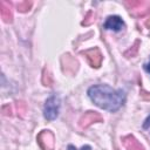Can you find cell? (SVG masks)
Returning a JSON list of instances; mask_svg holds the SVG:
<instances>
[{
  "label": "cell",
  "instance_id": "1",
  "mask_svg": "<svg viewBox=\"0 0 150 150\" xmlns=\"http://www.w3.org/2000/svg\"><path fill=\"white\" fill-rule=\"evenodd\" d=\"M88 96L100 108L109 111L120 109L125 100L122 89H114L107 84H96L88 89Z\"/></svg>",
  "mask_w": 150,
  "mask_h": 150
},
{
  "label": "cell",
  "instance_id": "2",
  "mask_svg": "<svg viewBox=\"0 0 150 150\" xmlns=\"http://www.w3.org/2000/svg\"><path fill=\"white\" fill-rule=\"evenodd\" d=\"M60 110V98L56 95L50 96L47 98L45 107H43V115L48 121H53L57 117Z\"/></svg>",
  "mask_w": 150,
  "mask_h": 150
},
{
  "label": "cell",
  "instance_id": "3",
  "mask_svg": "<svg viewBox=\"0 0 150 150\" xmlns=\"http://www.w3.org/2000/svg\"><path fill=\"white\" fill-rule=\"evenodd\" d=\"M38 143L42 150H54L55 146L54 135L49 130H42L38 135Z\"/></svg>",
  "mask_w": 150,
  "mask_h": 150
},
{
  "label": "cell",
  "instance_id": "4",
  "mask_svg": "<svg viewBox=\"0 0 150 150\" xmlns=\"http://www.w3.org/2000/svg\"><path fill=\"white\" fill-rule=\"evenodd\" d=\"M125 4L130 7V12L135 16H143L150 9V2L148 1H127Z\"/></svg>",
  "mask_w": 150,
  "mask_h": 150
},
{
  "label": "cell",
  "instance_id": "5",
  "mask_svg": "<svg viewBox=\"0 0 150 150\" xmlns=\"http://www.w3.org/2000/svg\"><path fill=\"white\" fill-rule=\"evenodd\" d=\"M82 55H84L89 62V64L94 68H98L102 63V54L100 52L98 48H91V49H88V50H84L81 53Z\"/></svg>",
  "mask_w": 150,
  "mask_h": 150
},
{
  "label": "cell",
  "instance_id": "6",
  "mask_svg": "<svg viewBox=\"0 0 150 150\" xmlns=\"http://www.w3.org/2000/svg\"><path fill=\"white\" fill-rule=\"evenodd\" d=\"M102 121H103V117L100 112H97V111H87L80 118V127L81 128H88L93 123L102 122Z\"/></svg>",
  "mask_w": 150,
  "mask_h": 150
},
{
  "label": "cell",
  "instance_id": "7",
  "mask_svg": "<svg viewBox=\"0 0 150 150\" xmlns=\"http://www.w3.org/2000/svg\"><path fill=\"white\" fill-rule=\"evenodd\" d=\"M61 62H62V69H63L64 73H68V74L76 73L79 63H77V61H76L75 57L70 56L69 54H66V55L62 56Z\"/></svg>",
  "mask_w": 150,
  "mask_h": 150
},
{
  "label": "cell",
  "instance_id": "8",
  "mask_svg": "<svg viewBox=\"0 0 150 150\" xmlns=\"http://www.w3.org/2000/svg\"><path fill=\"white\" fill-rule=\"evenodd\" d=\"M103 27L105 29H111L115 32H120L124 27V21L118 15H110L107 18Z\"/></svg>",
  "mask_w": 150,
  "mask_h": 150
},
{
  "label": "cell",
  "instance_id": "9",
  "mask_svg": "<svg viewBox=\"0 0 150 150\" xmlns=\"http://www.w3.org/2000/svg\"><path fill=\"white\" fill-rule=\"evenodd\" d=\"M123 145L127 150H144V148L141 145V143L131 135L123 137Z\"/></svg>",
  "mask_w": 150,
  "mask_h": 150
},
{
  "label": "cell",
  "instance_id": "10",
  "mask_svg": "<svg viewBox=\"0 0 150 150\" xmlns=\"http://www.w3.org/2000/svg\"><path fill=\"white\" fill-rule=\"evenodd\" d=\"M0 14H1V18H2V20L5 22H11L12 19H13L11 6L6 1H1L0 2Z\"/></svg>",
  "mask_w": 150,
  "mask_h": 150
},
{
  "label": "cell",
  "instance_id": "11",
  "mask_svg": "<svg viewBox=\"0 0 150 150\" xmlns=\"http://www.w3.org/2000/svg\"><path fill=\"white\" fill-rule=\"evenodd\" d=\"M32 6H33L32 1H21V2L18 4L16 7H18V11H20V12H27V11L30 9Z\"/></svg>",
  "mask_w": 150,
  "mask_h": 150
},
{
  "label": "cell",
  "instance_id": "12",
  "mask_svg": "<svg viewBox=\"0 0 150 150\" xmlns=\"http://www.w3.org/2000/svg\"><path fill=\"white\" fill-rule=\"evenodd\" d=\"M138 45H139V41H136V42H135V45H134L129 50H127V52L124 53V55H125L127 57L135 56V55H136V53H137V50H138Z\"/></svg>",
  "mask_w": 150,
  "mask_h": 150
},
{
  "label": "cell",
  "instance_id": "13",
  "mask_svg": "<svg viewBox=\"0 0 150 150\" xmlns=\"http://www.w3.org/2000/svg\"><path fill=\"white\" fill-rule=\"evenodd\" d=\"M94 20H95V19H94V14H93V12H88V14H87L84 21L82 22V25L88 26V25H90L91 22H94Z\"/></svg>",
  "mask_w": 150,
  "mask_h": 150
},
{
  "label": "cell",
  "instance_id": "14",
  "mask_svg": "<svg viewBox=\"0 0 150 150\" xmlns=\"http://www.w3.org/2000/svg\"><path fill=\"white\" fill-rule=\"evenodd\" d=\"M16 108H18V111L21 114V116H23L25 112H26V110H27L26 104L23 102H16Z\"/></svg>",
  "mask_w": 150,
  "mask_h": 150
},
{
  "label": "cell",
  "instance_id": "15",
  "mask_svg": "<svg viewBox=\"0 0 150 150\" xmlns=\"http://www.w3.org/2000/svg\"><path fill=\"white\" fill-rule=\"evenodd\" d=\"M68 150H76V148L70 144V145H68ZM81 150H90V146H89V145H83V146L81 148Z\"/></svg>",
  "mask_w": 150,
  "mask_h": 150
},
{
  "label": "cell",
  "instance_id": "16",
  "mask_svg": "<svg viewBox=\"0 0 150 150\" xmlns=\"http://www.w3.org/2000/svg\"><path fill=\"white\" fill-rule=\"evenodd\" d=\"M149 127H150V115L146 117V120H145L144 123H143V128H144V129H148Z\"/></svg>",
  "mask_w": 150,
  "mask_h": 150
},
{
  "label": "cell",
  "instance_id": "17",
  "mask_svg": "<svg viewBox=\"0 0 150 150\" xmlns=\"http://www.w3.org/2000/svg\"><path fill=\"white\" fill-rule=\"evenodd\" d=\"M144 69H145L146 73L150 74V59H149V61H148L146 63H144Z\"/></svg>",
  "mask_w": 150,
  "mask_h": 150
},
{
  "label": "cell",
  "instance_id": "18",
  "mask_svg": "<svg viewBox=\"0 0 150 150\" xmlns=\"http://www.w3.org/2000/svg\"><path fill=\"white\" fill-rule=\"evenodd\" d=\"M148 94H149V93H148ZM141 95H142V97H143L144 100H150V94H149V95H146V93H145L144 90H142V91H141Z\"/></svg>",
  "mask_w": 150,
  "mask_h": 150
},
{
  "label": "cell",
  "instance_id": "19",
  "mask_svg": "<svg viewBox=\"0 0 150 150\" xmlns=\"http://www.w3.org/2000/svg\"><path fill=\"white\" fill-rule=\"evenodd\" d=\"M145 26L150 27V19H149V20H146V22H145Z\"/></svg>",
  "mask_w": 150,
  "mask_h": 150
}]
</instances>
